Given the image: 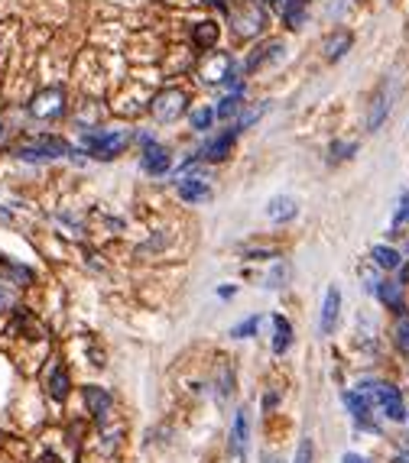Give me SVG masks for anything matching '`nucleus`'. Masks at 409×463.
I'll return each instance as SVG.
<instances>
[{
  "label": "nucleus",
  "mask_w": 409,
  "mask_h": 463,
  "mask_svg": "<svg viewBox=\"0 0 409 463\" xmlns=\"http://www.w3.org/2000/svg\"><path fill=\"white\" fill-rule=\"evenodd\" d=\"M140 168L147 175H153V178H159V175H166L172 168V156H169V149L162 143H147L143 146V156H140Z\"/></svg>",
  "instance_id": "nucleus-12"
},
{
  "label": "nucleus",
  "mask_w": 409,
  "mask_h": 463,
  "mask_svg": "<svg viewBox=\"0 0 409 463\" xmlns=\"http://www.w3.org/2000/svg\"><path fill=\"white\" fill-rule=\"evenodd\" d=\"M377 302L383 304L386 311H393V314H406L409 308H406V285H403L400 279H380V285H377Z\"/></svg>",
  "instance_id": "nucleus-11"
},
{
  "label": "nucleus",
  "mask_w": 409,
  "mask_h": 463,
  "mask_svg": "<svg viewBox=\"0 0 409 463\" xmlns=\"http://www.w3.org/2000/svg\"><path fill=\"white\" fill-rule=\"evenodd\" d=\"M403 250H396L393 244H377L371 246V263L380 269V273H400L403 266Z\"/></svg>",
  "instance_id": "nucleus-20"
},
{
  "label": "nucleus",
  "mask_w": 409,
  "mask_h": 463,
  "mask_svg": "<svg viewBox=\"0 0 409 463\" xmlns=\"http://www.w3.org/2000/svg\"><path fill=\"white\" fill-rule=\"evenodd\" d=\"M289 347H293V324H289V318H283V314H273V353L286 357Z\"/></svg>",
  "instance_id": "nucleus-24"
},
{
  "label": "nucleus",
  "mask_w": 409,
  "mask_h": 463,
  "mask_svg": "<svg viewBox=\"0 0 409 463\" xmlns=\"http://www.w3.org/2000/svg\"><path fill=\"white\" fill-rule=\"evenodd\" d=\"M406 425H409V408H406Z\"/></svg>",
  "instance_id": "nucleus-39"
},
{
  "label": "nucleus",
  "mask_w": 409,
  "mask_h": 463,
  "mask_svg": "<svg viewBox=\"0 0 409 463\" xmlns=\"http://www.w3.org/2000/svg\"><path fill=\"white\" fill-rule=\"evenodd\" d=\"M4 266H7V275L13 279V285H33L36 282V273L30 266H20V263H10V259H4Z\"/></svg>",
  "instance_id": "nucleus-28"
},
{
  "label": "nucleus",
  "mask_w": 409,
  "mask_h": 463,
  "mask_svg": "<svg viewBox=\"0 0 409 463\" xmlns=\"http://www.w3.org/2000/svg\"><path fill=\"white\" fill-rule=\"evenodd\" d=\"M36 463H59V457H55V454H43Z\"/></svg>",
  "instance_id": "nucleus-37"
},
{
  "label": "nucleus",
  "mask_w": 409,
  "mask_h": 463,
  "mask_svg": "<svg viewBox=\"0 0 409 463\" xmlns=\"http://www.w3.org/2000/svg\"><path fill=\"white\" fill-rule=\"evenodd\" d=\"M231 152H234V130L231 133H221V137H211L208 143L198 149V159L201 162H224V159H231Z\"/></svg>",
  "instance_id": "nucleus-18"
},
{
  "label": "nucleus",
  "mask_w": 409,
  "mask_h": 463,
  "mask_svg": "<svg viewBox=\"0 0 409 463\" xmlns=\"http://www.w3.org/2000/svg\"><path fill=\"white\" fill-rule=\"evenodd\" d=\"M296 214H299V201H296L293 195H276L267 201V217H270L273 224H289Z\"/></svg>",
  "instance_id": "nucleus-22"
},
{
  "label": "nucleus",
  "mask_w": 409,
  "mask_h": 463,
  "mask_svg": "<svg viewBox=\"0 0 409 463\" xmlns=\"http://www.w3.org/2000/svg\"><path fill=\"white\" fill-rule=\"evenodd\" d=\"M46 392L52 402H65L72 392V379H69V370L62 363H52L46 372Z\"/></svg>",
  "instance_id": "nucleus-19"
},
{
  "label": "nucleus",
  "mask_w": 409,
  "mask_h": 463,
  "mask_svg": "<svg viewBox=\"0 0 409 463\" xmlns=\"http://www.w3.org/2000/svg\"><path fill=\"white\" fill-rule=\"evenodd\" d=\"M240 110H244L240 94H228V98H221V101H218V107H215L218 120H234V117H240Z\"/></svg>",
  "instance_id": "nucleus-27"
},
{
  "label": "nucleus",
  "mask_w": 409,
  "mask_h": 463,
  "mask_svg": "<svg viewBox=\"0 0 409 463\" xmlns=\"http://www.w3.org/2000/svg\"><path fill=\"white\" fill-rule=\"evenodd\" d=\"M344 405L347 411H351V418H354L361 428H371V415H374V405L364 399L357 389H351V392H344Z\"/></svg>",
  "instance_id": "nucleus-23"
},
{
  "label": "nucleus",
  "mask_w": 409,
  "mask_h": 463,
  "mask_svg": "<svg viewBox=\"0 0 409 463\" xmlns=\"http://www.w3.org/2000/svg\"><path fill=\"white\" fill-rule=\"evenodd\" d=\"M147 110L156 123H176L189 110V91L186 88H159L147 101Z\"/></svg>",
  "instance_id": "nucleus-4"
},
{
  "label": "nucleus",
  "mask_w": 409,
  "mask_h": 463,
  "mask_svg": "<svg viewBox=\"0 0 409 463\" xmlns=\"http://www.w3.org/2000/svg\"><path fill=\"white\" fill-rule=\"evenodd\" d=\"M341 463H371V460H367V457H361V454H354V450H351V454H344V457H341Z\"/></svg>",
  "instance_id": "nucleus-35"
},
{
  "label": "nucleus",
  "mask_w": 409,
  "mask_h": 463,
  "mask_svg": "<svg viewBox=\"0 0 409 463\" xmlns=\"http://www.w3.org/2000/svg\"><path fill=\"white\" fill-rule=\"evenodd\" d=\"M16 304V292H13V282H4L0 279V314H7L10 308Z\"/></svg>",
  "instance_id": "nucleus-31"
},
{
  "label": "nucleus",
  "mask_w": 409,
  "mask_h": 463,
  "mask_svg": "<svg viewBox=\"0 0 409 463\" xmlns=\"http://www.w3.org/2000/svg\"><path fill=\"white\" fill-rule=\"evenodd\" d=\"M393 347L400 357H409V311L396 314V321H393Z\"/></svg>",
  "instance_id": "nucleus-26"
},
{
  "label": "nucleus",
  "mask_w": 409,
  "mask_h": 463,
  "mask_svg": "<svg viewBox=\"0 0 409 463\" xmlns=\"http://www.w3.org/2000/svg\"><path fill=\"white\" fill-rule=\"evenodd\" d=\"M293 463H312V440H299V447H296V460Z\"/></svg>",
  "instance_id": "nucleus-33"
},
{
  "label": "nucleus",
  "mask_w": 409,
  "mask_h": 463,
  "mask_svg": "<svg viewBox=\"0 0 409 463\" xmlns=\"http://www.w3.org/2000/svg\"><path fill=\"white\" fill-rule=\"evenodd\" d=\"M13 152H16V159H26V162H52V159L69 156V143L59 137H36V139L20 143Z\"/></svg>",
  "instance_id": "nucleus-7"
},
{
  "label": "nucleus",
  "mask_w": 409,
  "mask_h": 463,
  "mask_svg": "<svg viewBox=\"0 0 409 463\" xmlns=\"http://www.w3.org/2000/svg\"><path fill=\"white\" fill-rule=\"evenodd\" d=\"M351 46H354V33L351 30H335L332 36L322 42V52L328 62H341L347 52H351Z\"/></svg>",
  "instance_id": "nucleus-21"
},
{
  "label": "nucleus",
  "mask_w": 409,
  "mask_h": 463,
  "mask_svg": "<svg viewBox=\"0 0 409 463\" xmlns=\"http://www.w3.org/2000/svg\"><path fill=\"white\" fill-rule=\"evenodd\" d=\"M228 20H231V30L237 33L240 39L263 36V30L270 23L267 10H263L257 0H237V4H231V7H228Z\"/></svg>",
  "instance_id": "nucleus-3"
},
{
  "label": "nucleus",
  "mask_w": 409,
  "mask_h": 463,
  "mask_svg": "<svg viewBox=\"0 0 409 463\" xmlns=\"http://www.w3.org/2000/svg\"><path fill=\"white\" fill-rule=\"evenodd\" d=\"M234 292H237V289H234V285H221V289H218V295H221V298H231Z\"/></svg>",
  "instance_id": "nucleus-36"
},
{
  "label": "nucleus",
  "mask_w": 409,
  "mask_h": 463,
  "mask_svg": "<svg viewBox=\"0 0 409 463\" xmlns=\"http://www.w3.org/2000/svg\"><path fill=\"white\" fill-rule=\"evenodd\" d=\"M247 256H250V259H267V256L276 259V250H250Z\"/></svg>",
  "instance_id": "nucleus-34"
},
{
  "label": "nucleus",
  "mask_w": 409,
  "mask_h": 463,
  "mask_svg": "<svg viewBox=\"0 0 409 463\" xmlns=\"http://www.w3.org/2000/svg\"><path fill=\"white\" fill-rule=\"evenodd\" d=\"M189 36H192V46L198 49V52H211V49L218 46V39H221V26H218V20L205 16V20H195V23L189 26Z\"/></svg>",
  "instance_id": "nucleus-14"
},
{
  "label": "nucleus",
  "mask_w": 409,
  "mask_h": 463,
  "mask_svg": "<svg viewBox=\"0 0 409 463\" xmlns=\"http://www.w3.org/2000/svg\"><path fill=\"white\" fill-rule=\"evenodd\" d=\"M332 162H344V159H351V156H354L357 152V146L354 143H332Z\"/></svg>",
  "instance_id": "nucleus-32"
},
{
  "label": "nucleus",
  "mask_w": 409,
  "mask_h": 463,
  "mask_svg": "<svg viewBox=\"0 0 409 463\" xmlns=\"http://www.w3.org/2000/svg\"><path fill=\"white\" fill-rule=\"evenodd\" d=\"M218 120L215 114V104H198L189 110V127H192V133H205V130H211Z\"/></svg>",
  "instance_id": "nucleus-25"
},
{
  "label": "nucleus",
  "mask_w": 409,
  "mask_h": 463,
  "mask_svg": "<svg viewBox=\"0 0 409 463\" xmlns=\"http://www.w3.org/2000/svg\"><path fill=\"white\" fill-rule=\"evenodd\" d=\"M33 120H59L69 110V94H65L62 84H49V88H39L36 94L26 104Z\"/></svg>",
  "instance_id": "nucleus-5"
},
{
  "label": "nucleus",
  "mask_w": 409,
  "mask_h": 463,
  "mask_svg": "<svg viewBox=\"0 0 409 463\" xmlns=\"http://www.w3.org/2000/svg\"><path fill=\"white\" fill-rule=\"evenodd\" d=\"M176 195H179V201H186V205H205V201H211V185H208V178H205V172L179 175Z\"/></svg>",
  "instance_id": "nucleus-8"
},
{
  "label": "nucleus",
  "mask_w": 409,
  "mask_h": 463,
  "mask_svg": "<svg viewBox=\"0 0 409 463\" xmlns=\"http://www.w3.org/2000/svg\"><path fill=\"white\" fill-rule=\"evenodd\" d=\"M270 7L276 10L286 30H302L309 20V0H270Z\"/></svg>",
  "instance_id": "nucleus-10"
},
{
  "label": "nucleus",
  "mask_w": 409,
  "mask_h": 463,
  "mask_svg": "<svg viewBox=\"0 0 409 463\" xmlns=\"http://www.w3.org/2000/svg\"><path fill=\"white\" fill-rule=\"evenodd\" d=\"M247 440H250V415L247 408H240L231 421V450L237 457V463H244V457H247Z\"/></svg>",
  "instance_id": "nucleus-16"
},
{
  "label": "nucleus",
  "mask_w": 409,
  "mask_h": 463,
  "mask_svg": "<svg viewBox=\"0 0 409 463\" xmlns=\"http://www.w3.org/2000/svg\"><path fill=\"white\" fill-rule=\"evenodd\" d=\"M338 318H341V289L338 285H328L322 298V314H318V331L325 337L335 334V327H338Z\"/></svg>",
  "instance_id": "nucleus-13"
},
{
  "label": "nucleus",
  "mask_w": 409,
  "mask_h": 463,
  "mask_svg": "<svg viewBox=\"0 0 409 463\" xmlns=\"http://www.w3.org/2000/svg\"><path fill=\"white\" fill-rule=\"evenodd\" d=\"M0 139H4V127H0Z\"/></svg>",
  "instance_id": "nucleus-40"
},
{
  "label": "nucleus",
  "mask_w": 409,
  "mask_h": 463,
  "mask_svg": "<svg viewBox=\"0 0 409 463\" xmlns=\"http://www.w3.org/2000/svg\"><path fill=\"white\" fill-rule=\"evenodd\" d=\"M260 331V314H250L247 321H240V324L231 327V341H247V337H257Z\"/></svg>",
  "instance_id": "nucleus-29"
},
{
  "label": "nucleus",
  "mask_w": 409,
  "mask_h": 463,
  "mask_svg": "<svg viewBox=\"0 0 409 463\" xmlns=\"http://www.w3.org/2000/svg\"><path fill=\"white\" fill-rule=\"evenodd\" d=\"M82 399H85V408L94 421H108L111 408H114V395L101 386H85L82 389Z\"/></svg>",
  "instance_id": "nucleus-15"
},
{
  "label": "nucleus",
  "mask_w": 409,
  "mask_h": 463,
  "mask_svg": "<svg viewBox=\"0 0 409 463\" xmlns=\"http://www.w3.org/2000/svg\"><path fill=\"white\" fill-rule=\"evenodd\" d=\"M234 75H237V65H234L231 52H218V49L201 52V62H198V69H195V78H198L201 84H208V88L228 84Z\"/></svg>",
  "instance_id": "nucleus-6"
},
{
  "label": "nucleus",
  "mask_w": 409,
  "mask_h": 463,
  "mask_svg": "<svg viewBox=\"0 0 409 463\" xmlns=\"http://www.w3.org/2000/svg\"><path fill=\"white\" fill-rule=\"evenodd\" d=\"M85 139H88V156H91V159L111 162L133 143V130L130 127H114V130H94V133L88 130Z\"/></svg>",
  "instance_id": "nucleus-2"
},
{
  "label": "nucleus",
  "mask_w": 409,
  "mask_h": 463,
  "mask_svg": "<svg viewBox=\"0 0 409 463\" xmlns=\"http://www.w3.org/2000/svg\"><path fill=\"white\" fill-rule=\"evenodd\" d=\"M286 279H289V266H286L283 259H279L276 266H273V273L267 275V289H283Z\"/></svg>",
  "instance_id": "nucleus-30"
},
{
  "label": "nucleus",
  "mask_w": 409,
  "mask_h": 463,
  "mask_svg": "<svg viewBox=\"0 0 409 463\" xmlns=\"http://www.w3.org/2000/svg\"><path fill=\"white\" fill-rule=\"evenodd\" d=\"M357 392L377 411H383L386 421H396V425L406 421V402H403L400 386H393V382H386V379H364L357 382Z\"/></svg>",
  "instance_id": "nucleus-1"
},
{
  "label": "nucleus",
  "mask_w": 409,
  "mask_h": 463,
  "mask_svg": "<svg viewBox=\"0 0 409 463\" xmlns=\"http://www.w3.org/2000/svg\"><path fill=\"white\" fill-rule=\"evenodd\" d=\"M390 110H393V91H386V84H383L371 101V110H367V130L377 133V130L383 127V120L390 117Z\"/></svg>",
  "instance_id": "nucleus-17"
},
{
  "label": "nucleus",
  "mask_w": 409,
  "mask_h": 463,
  "mask_svg": "<svg viewBox=\"0 0 409 463\" xmlns=\"http://www.w3.org/2000/svg\"><path fill=\"white\" fill-rule=\"evenodd\" d=\"M393 463H409V450H406V454H396Z\"/></svg>",
  "instance_id": "nucleus-38"
},
{
  "label": "nucleus",
  "mask_w": 409,
  "mask_h": 463,
  "mask_svg": "<svg viewBox=\"0 0 409 463\" xmlns=\"http://www.w3.org/2000/svg\"><path fill=\"white\" fill-rule=\"evenodd\" d=\"M283 59H286L283 39H263V42L254 46V52L247 55V72H263V69H270V65H279Z\"/></svg>",
  "instance_id": "nucleus-9"
}]
</instances>
